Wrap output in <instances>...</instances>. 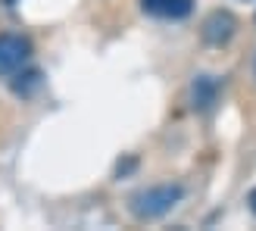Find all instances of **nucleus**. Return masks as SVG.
Returning a JSON list of instances; mask_svg holds the SVG:
<instances>
[{
  "label": "nucleus",
  "instance_id": "obj_5",
  "mask_svg": "<svg viewBox=\"0 0 256 231\" xmlns=\"http://www.w3.org/2000/svg\"><path fill=\"white\" fill-rule=\"evenodd\" d=\"M150 16L160 19H184L194 10V0H140Z\"/></svg>",
  "mask_w": 256,
  "mask_h": 231
},
{
  "label": "nucleus",
  "instance_id": "obj_7",
  "mask_svg": "<svg viewBox=\"0 0 256 231\" xmlns=\"http://www.w3.org/2000/svg\"><path fill=\"white\" fill-rule=\"evenodd\" d=\"M247 203H250V210H253V212H256V188H253V190H250V197H247Z\"/></svg>",
  "mask_w": 256,
  "mask_h": 231
},
{
  "label": "nucleus",
  "instance_id": "obj_2",
  "mask_svg": "<svg viewBox=\"0 0 256 231\" xmlns=\"http://www.w3.org/2000/svg\"><path fill=\"white\" fill-rule=\"evenodd\" d=\"M32 56V44L22 34H0V75H16Z\"/></svg>",
  "mask_w": 256,
  "mask_h": 231
},
{
  "label": "nucleus",
  "instance_id": "obj_4",
  "mask_svg": "<svg viewBox=\"0 0 256 231\" xmlns=\"http://www.w3.org/2000/svg\"><path fill=\"white\" fill-rule=\"evenodd\" d=\"M219 104V78L212 75H197L194 84H190V106L197 112H210Z\"/></svg>",
  "mask_w": 256,
  "mask_h": 231
},
{
  "label": "nucleus",
  "instance_id": "obj_3",
  "mask_svg": "<svg viewBox=\"0 0 256 231\" xmlns=\"http://www.w3.org/2000/svg\"><path fill=\"white\" fill-rule=\"evenodd\" d=\"M234 28H238V22H234L232 12L228 10H212L210 16L203 19L200 34H203V41L210 47H222V44H228L234 38Z\"/></svg>",
  "mask_w": 256,
  "mask_h": 231
},
{
  "label": "nucleus",
  "instance_id": "obj_1",
  "mask_svg": "<svg viewBox=\"0 0 256 231\" xmlns=\"http://www.w3.org/2000/svg\"><path fill=\"white\" fill-rule=\"evenodd\" d=\"M184 197V188L182 184H153L144 188L128 200V210L138 222H153V219H162L178 200Z\"/></svg>",
  "mask_w": 256,
  "mask_h": 231
},
{
  "label": "nucleus",
  "instance_id": "obj_8",
  "mask_svg": "<svg viewBox=\"0 0 256 231\" xmlns=\"http://www.w3.org/2000/svg\"><path fill=\"white\" fill-rule=\"evenodd\" d=\"M253 69H256V66H253Z\"/></svg>",
  "mask_w": 256,
  "mask_h": 231
},
{
  "label": "nucleus",
  "instance_id": "obj_6",
  "mask_svg": "<svg viewBox=\"0 0 256 231\" xmlns=\"http://www.w3.org/2000/svg\"><path fill=\"white\" fill-rule=\"evenodd\" d=\"M38 88H41V72L32 69V72H16V82H12V94H19V97H32Z\"/></svg>",
  "mask_w": 256,
  "mask_h": 231
}]
</instances>
